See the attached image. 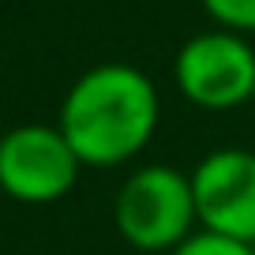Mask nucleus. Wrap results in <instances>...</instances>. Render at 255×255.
<instances>
[{
  "instance_id": "obj_1",
  "label": "nucleus",
  "mask_w": 255,
  "mask_h": 255,
  "mask_svg": "<svg viewBox=\"0 0 255 255\" xmlns=\"http://www.w3.org/2000/svg\"><path fill=\"white\" fill-rule=\"evenodd\" d=\"M161 120L158 87L135 64H98L68 87L56 128L83 165L117 169L150 146Z\"/></svg>"
},
{
  "instance_id": "obj_2",
  "label": "nucleus",
  "mask_w": 255,
  "mask_h": 255,
  "mask_svg": "<svg viewBox=\"0 0 255 255\" xmlns=\"http://www.w3.org/2000/svg\"><path fill=\"white\" fill-rule=\"evenodd\" d=\"M113 225L139 252H173L199 229L191 173L176 165H139L117 188Z\"/></svg>"
},
{
  "instance_id": "obj_3",
  "label": "nucleus",
  "mask_w": 255,
  "mask_h": 255,
  "mask_svg": "<svg viewBox=\"0 0 255 255\" xmlns=\"http://www.w3.org/2000/svg\"><path fill=\"white\" fill-rule=\"evenodd\" d=\"M173 79L184 102L207 113L240 109L255 98V49L244 34L203 30L180 45Z\"/></svg>"
},
{
  "instance_id": "obj_4",
  "label": "nucleus",
  "mask_w": 255,
  "mask_h": 255,
  "mask_svg": "<svg viewBox=\"0 0 255 255\" xmlns=\"http://www.w3.org/2000/svg\"><path fill=\"white\" fill-rule=\"evenodd\" d=\"M83 161L56 124H19L0 135V191L15 203H56L79 184Z\"/></svg>"
},
{
  "instance_id": "obj_5",
  "label": "nucleus",
  "mask_w": 255,
  "mask_h": 255,
  "mask_svg": "<svg viewBox=\"0 0 255 255\" xmlns=\"http://www.w3.org/2000/svg\"><path fill=\"white\" fill-rule=\"evenodd\" d=\"M191 195L199 229L255 244V154L218 146L191 169Z\"/></svg>"
},
{
  "instance_id": "obj_6",
  "label": "nucleus",
  "mask_w": 255,
  "mask_h": 255,
  "mask_svg": "<svg viewBox=\"0 0 255 255\" xmlns=\"http://www.w3.org/2000/svg\"><path fill=\"white\" fill-rule=\"evenodd\" d=\"M203 11L218 23V30L255 34V0H203Z\"/></svg>"
},
{
  "instance_id": "obj_7",
  "label": "nucleus",
  "mask_w": 255,
  "mask_h": 255,
  "mask_svg": "<svg viewBox=\"0 0 255 255\" xmlns=\"http://www.w3.org/2000/svg\"><path fill=\"white\" fill-rule=\"evenodd\" d=\"M169 255H255V248H252V244H244V240L222 237V233L195 229L180 248H173Z\"/></svg>"
},
{
  "instance_id": "obj_8",
  "label": "nucleus",
  "mask_w": 255,
  "mask_h": 255,
  "mask_svg": "<svg viewBox=\"0 0 255 255\" xmlns=\"http://www.w3.org/2000/svg\"><path fill=\"white\" fill-rule=\"evenodd\" d=\"M252 105H255V98H252Z\"/></svg>"
},
{
  "instance_id": "obj_9",
  "label": "nucleus",
  "mask_w": 255,
  "mask_h": 255,
  "mask_svg": "<svg viewBox=\"0 0 255 255\" xmlns=\"http://www.w3.org/2000/svg\"><path fill=\"white\" fill-rule=\"evenodd\" d=\"M252 248H255V244H252Z\"/></svg>"
}]
</instances>
